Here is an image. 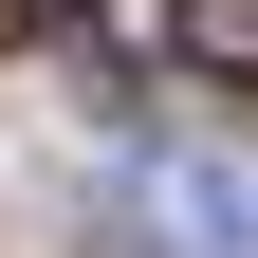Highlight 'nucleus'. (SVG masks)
Segmentation results:
<instances>
[{"mask_svg":"<svg viewBox=\"0 0 258 258\" xmlns=\"http://www.w3.org/2000/svg\"><path fill=\"white\" fill-rule=\"evenodd\" d=\"M129 240L148 258H258V148H148L129 166Z\"/></svg>","mask_w":258,"mask_h":258,"instance_id":"f257e3e1","label":"nucleus"},{"mask_svg":"<svg viewBox=\"0 0 258 258\" xmlns=\"http://www.w3.org/2000/svg\"><path fill=\"white\" fill-rule=\"evenodd\" d=\"M166 37L203 55V74H258V0H166Z\"/></svg>","mask_w":258,"mask_h":258,"instance_id":"f03ea898","label":"nucleus"},{"mask_svg":"<svg viewBox=\"0 0 258 258\" xmlns=\"http://www.w3.org/2000/svg\"><path fill=\"white\" fill-rule=\"evenodd\" d=\"M74 19H92V0H0V37H74Z\"/></svg>","mask_w":258,"mask_h":258,"instance_id":"7ed1b4c3","label":"nucleus"}]
</instances>
